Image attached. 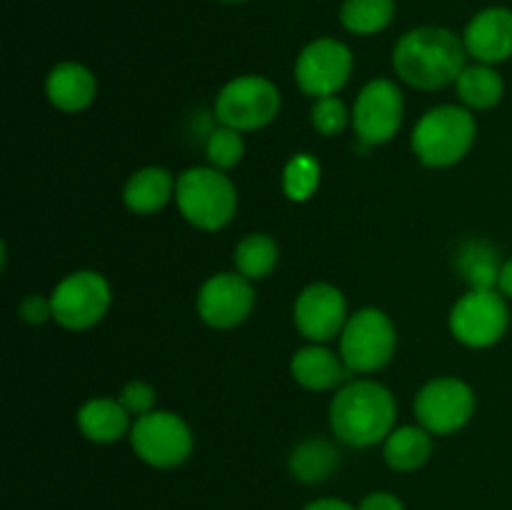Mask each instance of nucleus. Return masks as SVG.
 <instances>
[{
    "instance_id": "f257e3e1",
    "label": "nucleus",
    "mask_w": 512,
    "mask_h": 510,
    "mask_svg": "<svg viewBox=\"0 0 512 510\" xmlns=\"http://www.w3.org/2000/svg\"><path fill=\"white\" fill-rule=\"evenodd\" d=\"M468 50L460 35L440 25H420L395 43L393 68L403 83L418 90H440L463 73Z\"/></svg>"
},
{
    "instance_id": "f03ea898",
    "label": "nucleus",
    "mask_w": 512,
    "mask_h": 510,
    "mask_svg": "<svg viewBox=\"0 0 512 510\" xmlns=\"http://www.w3.org/2000/svg\"><path fill=\"white\" fill-rule=\"evenodd\" d=\"M393 393L378 380H350L330 403V428L350 448H370L395 430Z\"/></svg>"
},
{
    "instance_id": "7ed1b4c3",
    "label": "nucleus",
    "mask_w": 512,
    "mask_h": 510,
    "mask_svg": "<svg viewBox=\"0 0 512 510\" xmlns=\"http://www.w3.org/2000/svg\"><path fill=\"white\" fill-rule=\"evenodd\" d=\"M478 123L465 105H438L415 123L410 148L428 168H450L475 145Z\"/></svg>"
},
{
    "instance_id": "20e7f679",
    "label": "nucleus",
    "mask_w": 512,
    "mask_h": 510,
    "mask_svg": "<svg viewBox=\"0 0 512 510\" xmlns=\"http://www.w3.org/2000/svg\"><path fill=\"white\" fill-rule=\"evenodd\" d=\"M175 203L190 225L213 233L233 220L238 210V190L223 170L195 165L180 173L175 183Z\"/></svg>"
},
{
    "instance_id": "39448f33",
    "label": "nucleus",
    "mask_w": 512,
    "mask_h": 510,
    "mask_svg": "<svg viewBox=\"0 0 512 510\" xmlns=\"http://www.w3.org/2000/svg\"><path fill=\"white\" fill-rule=\"evenodd\" d=\"M280 90L263 75H240L225 83L215 95L213 115L220 125L253 133L273 123L280 113Z\"/></svg>"
},
{
    "instance_id": "423d86ee",
    "label": "nucleus",
    "mask_w": 512,
    "mask_h": 510,
    "mask_svg": "<svg viewBox=\"0 0 512 510\" xmlns=\"http://www.w3.org/2000/svg\"><path fill=\"white\" fill-rule=\"evenodd\" d=\"M398 348L395 325L383 310L360 308L345 323L340 333V358L350 373H375L393 360Z\"/></svg>"
},
{
    "instance_id": "0eeeda50",
    "label": "nucleus",
    "mask_w": 512,
    "mask_h": 510,
    "mask_svg": "<svg viewBox=\"0 0 512 510\" xmlns=\"http://www.w3.org/2000/svg\"><path fill=\"white\" fill-rule=\"evenodd\" d=\"M110 283L98 270H75L65 275L50 293L53 320L65 330H90L110 308Z\"/></svg>"
},
{
    "instance_id": "6e6552de",
    "label": "nucleus",
    "mask_w": 512,
    "mask_h": 510,
    "mask_svg": "<svg viewBox=\"0 0 512 510\" xmlns=\"http://www.w3.org/2000/svg\"><path fill=\"white\" fill-rule=\"evenodd\" d=\"M450 333L468 348H490L508 333L510 310L498 288H470L450 310Z\"/></svg>"
},
{
    "instance_id": "1a4fd4ad",
    "label": "nucleus",
    "mask_w": 512,
    "mask_h": 510,
    "mask_svg": "<svg viewBox=\"0 0 512 510\" xmlns=\"http://www.w3.org/2000/svg\"><path fill=\"white\" fill-rule=\"evenodd\" d=\"M130 445L143 463L153 468H175L193 453V433L178 413L153 410L143 418H135Z\"/></svg>"
},
{
    "instance_id": "9d476101",
    "label": "nucleus",
    "mask_w": 512,
    "mask_h": 510,
    "mask_svg": "<svg viewBox=\"0 0 512 510\" xmlns=\"http://www.w3.org/2000/svg\"><path fill=\"white\" fill-rule=\"evenodd\" d=\"M413 410L430 435L458 433L475 413V390L453 375L433 378L418 390Z\"/></svg>"
},
{
    "instance_id": "9b49d317",
    "label": "nucleus",
    "mask_w": 512,
    "mask_h": 510,
    "mask_svg": "<svg viewBox=\"0 0 512 510\" xmlns=\"http://www.w3.org/2000/svg\"><path fill=\"white\" fill-rule=\"evenodd\" d=\"M353 75V53L335 38H318L300 50L295 60V83L310 98L340 93Z\"/></svg>"
},
{
    "instance_id": "f8f14e48",
    "label": "nucleus",
    "mask_w": 512,
    "mask_h": 510,
    "mask_svg": "<svg viewBox=\"0 0 512 510\" xmlns=\"http://www.w3.org/2000/svg\"><path fill=\"white\" fill-rule=\"evenodd\" d=\"M405 100L398 85L388 78H375L360 90L353 105L355 135L365 145H385L403 125Z\"/></svg>"
},
{
    "instance_id": "ddd939ff",
    "label": "nucleus",
    "mask_w": 512,
    "mask_h": 510,
    "mask_svg": "<svg viewBox=\"0 0 512 510\" xmlns=\"http://www.w3.org/2000/svg\"><path fill=\"white\" fill-rule=\"evenodd\" d=\"M255 308L253 280L233 273H215L200 285L198 315L205 325L215 330L238 328L250 318Z\"/></svg>"
},
{
    "instance_id": "4468645a",
    "label": "nucleus",
    "mask_w": 512,
    "mask_h": 510,
    "mask_svg": "<svg viewBox=\"0 0 512 510\" xmlns=\"http://www.w3.org/2000/svg\"><path fill=\"white\" fill-rule=\"evenodd\" d=\"M348 300L330 283H313L300 290L293 305V323L310 343H328L343 333L348 323Z\"/></svg>"
},
{
    "instance_id": "2eb2a0df",
    "label": "nucleus",
    "mask_w": 512,
    "mask_h": 510,
    "mask_svg": "<svg viewBox=\"0 0 512 510\" xmlns=\"http://www.w3.org/2000/svg\"><path fill=\"white\" fill-rule=\"evenodd\" d=\"M470 58L485 65H498L512 58V10L485 8L475 15L463 33Z\"/></svg>"
},
{
    "instance_id": "dca6fc26",
    "label": "nucleus",
    "mask_w": 512,
    "mask_h": 510,
    "mask_svg": "<svg viewBox=\"0 0 512 510\" xmlns=\"http://www.w3.org/2000/svg\"><path fill=\"white\" fill-rule=\"evenodd\" d=\"M290 375L305 390L323 393V390L343 388L353 373L338 353L325 348L323 343H310L295 350L293 360H290Z\"/></svg>"
},
{
    "instance_id": "f3484780",
    "label": "nucleus",
    "mask_w": 512,
    "mask_h": 510,
    "mask_svg": "<svg viewBox=\"0 0 512 510\" xmlns=\"http://www.w3.org/2000/svg\"><path fill=\"white\" fill-rule=\"evenodd\" d=\"M45 95L60 113H83L98 95V80L83 63L63 60L45 78Z\"/></svg>"
},
{
    "instance_id": "a211bd4d",
    "label": "nucleus",
    "mask_w": 512,
    "mask_h": 510,
    "mask_svg": "<svg viewBox=\"0 0 512 510\" xmlns=\"http://www.w3.org/2000/svg\"><path fill=\"white\" fill-rule=\"evenodd\" d=\"M175 183L178 180L165 168H158V165L135 170L123 185L125 208L138 215L158 213L168 205L170 198H175Z\"/></svg>"
},
{
    "instance_id": "6ab92c4d",
    "label": "nucleus",
    "mask_w": 512,
    "mask_h": 510,
    "mask_svg": "<svg viewBox=\"0 0 512 510\" xmlns=\"http://www.w3.org/2000/svg\"><path fill=\"white\" fill-rule=\"evenodd\" d=\"M78 428L88 440L108 445L130 433V413L118 398H93L80 405Z\"/></svg>"
},
{
    "instance_id": "aec40b11",
    "label": "nucleus",
    "mask_w": 512,
    "mask_h": 510,
    "mask_svg": "<svg viewBox=\"0 0 512 510\" xmlns=\"http://www.w3.org/2000/svg\"><path fill=\"white\" fill-rule=\"evenodd\" d=\"M385 463L400 473L423 468L433 455V440L423 425H400L383 440Z\"/></svg>"
},
{
    "instance_id": "412c9836",
    "label": "nucleus",
    "mask_w": 512,
    "mask_h": 510,
    "mask_svg": "<svg viewBox=\"0 0 512 510\" xmlns=\"http://www.w3.org/2000/svg\"><path fill=\"white\" fill-rule=\"evenodd\" d=\"M455 90L468 110H490L503 100L505 80L493 65L475 63L465 65L455 80Z\"/></svg>"
},
{
    "instance_id": "4be33fe9",
    "label": "nucleus",
    "mask_w": 512,
    "mask_h": 510,
    "mask_svg": "<svg viewBox=\"0 0 512 510\" xmlns=\"http://www.w3.org/2000/svg\"><path fill=\"white\" fill-rule=\"evenodd\" d=\"M340 455L328 440L310 438L290 455V473L300 483H323L338 470Z\"/></svg>"
},
{
    "instance_id": "5701e85b",
    "label": "nucleus",
    "mask_w": 512,
    "mask_h": 510,
    "mask_svg": "<svg viewBox=\"0 0 512 510\" xmlns=\"http://www.w3.org/2000/svg\"><path fill=\"white\" fill-rule=\"evenodd\" d=\"M280 258L278 243L268 233H250L235 245L233 263L248 280H263L275 270Z\"/></svg>"
},
{
    "instance_id": "b1692460",
    "label": "nucleus",
    "mask_w": 512,
    "mask_h": 510,
    "mask_svg": "<svg viewBox=\"0 0 512 510\" xmlns=\"http://www.w3.org/2000/svg\"><path fill=\"white\" fill-rule=\"evenodd\" d=\"M458 268L470 283V288H498L503 260H500L498 250L490 243L470 240V243L460 248Z\"/></svg>"
},
{
    "instance_id": "393cba45",
    "label": "nucleus",
    "mask_w": 512,
    "mask_h": 510,
    "mask_svg": "<svg viewBox=\"0 0 512 510\" xmlns=\"http://www.w3.org/2000/svg\"><path fill=\"white\" fill-rule=\"evenodd\" d=\"M395 18V0H345L340 23L355 35H375Z\"/></svg>"
},
{
    "instance_id": "a878e982",
    "label": "nucleus",
    "mask_w": 512,
    "mask_h": 510,
    "mask_svg": "<svg viewBox=\"0 0 512 510\" xmlns=\"http://www.w3.org/2000/svg\"><path fill=\"white\" fill-rule=\"evenodd\" d=\"M320 185V163L310 153H295L283 168V193L293 203H305Z\"/></svg>"
},
{
    "instance_id": "bb28decb",
    "label": "nucleus",
    "mask_w": 512,
    "mask_h": 510,
    "mask_svg": "<svg viewBox=\"0 0 512 510\" xmlns=\"http://www.w3.org/2000/svg\"><path fill=\"white\" fill-rule=\"evenodd\" d=\"M205 155H208V163L223 173L235 168L245 155L243 133L228 128V125H218L215 130H210L208 140H205Z\"/></svg>"
},
{
    "instance_id": "cd10ccee",
    "label": "nucleus",
    "mask_w": 512,
    "mask_h": 510,
    "mask_svg": "<svg viewBox=\"0 0 512 510\" xmlns=\"http://www.w3.org/2000/svg\"><path fill=\"white\" fill-rule=\"evenodd\" d=\"M310 120H313V128L320 135L333 138V135H340L348 128L353 113H348V108H345V103L338 95H328V98L315 100L313 110H310Z\"/></svg>"
},
{
    "instance_id": "c85d7f7f",
    "label": "nucleus",
    "mask_w": 512,
    "mask_h": 510,
    "mask_svg": "<svg viewBox=\"0 0 512 510\" xmlns=\"http://www.w3.org/2000/svg\"><path fill=\"white\" fill-rule=\"evenodd\" d=\"M118 400L123 408L128 410L130 418H143V415L155 410V388L145 380H130L123 390H120Z\"/></svg>"
},
{
    "instance_id": "c756f323",
    "label": "nucleus",
    "mask_w": 512,
    "mask_h": 510,
    "mask_svg": "<svg viewBox=\"0 0 512 510\" xmlns=\"http://www.w3.org/2000/svg\"><path fill=\"white\" fill-rule=\"evenodd\" d=\"M18 313L25 323L40 325V323H45V320L53 318V303H50V298H43V295H38V293H30L23 298Z\"/></svg>"
},
{
    "instance_id": "7c9ffc66",
    "label": "nucleus",
    "mask_w": 512,
    "mask_h": 510,
    "mask_svg": "<svg viewBox=\"0 0 512 510\" xmlns=\"http://www.w3.org/2000/svg\"><path fill=\"white\" fill-rule=\"evenodd\" d=\"M358 510H405V508L393 493H383V490H380V493H370L368 498L360 503Z\"/></svg>"
},
{
    "instance_id": "2f4dec72",
    "label": "nucleus",
    "mask_w": 512,
    "mask_h": 510,
    "mask_svg": "<svg viewBox=\"0 0 512 510\" xmlns=\"http://www.w3.org/2000/svg\"><path fill=\"white\" fill-rule=\"evenodd\" d=\"M305 510H358V508H353V505L345 503V500L323 498V500H315V503L305 505Z\"/></svg>"
},
{
    "instance_id": "473e14b6",
    "label": "nucleus",
    "mask_w": 512,
    "mask_h": 510,
    "mask_svg": "<svg viewBox=\"0 0 512 510\" xmlns=\"http://www.w3.org/2000/svg\"><path fill=\"white\" fill-rule=\"evenodd\" d=\"M498 290L505 295V298H512V258L505 260L503 270H500Z\"/></svg>"
},
{
    "instance_id": "72a5a7b5",
    "label": "nucleus",
    "mask_w": 512,
    "mask_h": 510,
    "mask_svg": "<svg viewBox=\"0 0 512 510\" xmlns=\"http://www.w3.org/2000/svg\"><path fill=\"white\" fill-rule=\"evenodd\" d=\"M223 3H245V0H223Z\"/></svg>"
}]
</instances>
